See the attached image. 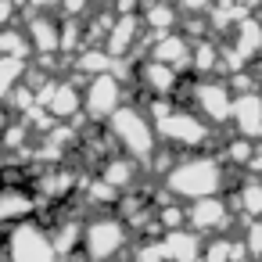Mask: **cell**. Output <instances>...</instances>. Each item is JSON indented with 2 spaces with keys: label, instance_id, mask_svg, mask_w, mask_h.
Returning a JSON list of instances; mask_svg holds the SVG:
<instances>
[{
  "label": "cell",
  "instance_id": "cell-1",
  "mask_svg": "<svg viewBox=\"0 0 262 262\" xmlns=\"http://www.w3.org/2000/svg\"><path fill=\"white\" fill-rule=\"evenodd\" d=\"M108 133L112 140L137 162H151L158 155V126L147 122V115L133 104H122L112 119H108Z\"/></svg>",
  "mask_w": 262,
  "mask_h": 262
},
{
  "label": "cell",
  "instance_id": "cell-2",
  "mask_svg": "<svg viewBox=\"0 0 262 262\" xmlns=\"http://www.w3.org/2000/svg\"><path fill=\"white\" fill-rule=\"evenodd\" d=\"M223 165L208 155L201 158H187L180 165H172L165 172V190H172L176 198H187V201H201L215 190H223Z\"/></svg>",
  "mask_w": 262,
  "mask_h": 262
},
{
  "label": "cell",
  "instance_id": "cell-3",
  "mask_svg": "<svg viewBox=\"0 0 262 262\" xmlns=\"http://www.w3.org/2000/svg\"><path fill=\"white\" fill-rule=\"evenodd\" d=\"M8 262H61L54 237L36 223H18L8 233Z\"/></svg>",
  "mask_w": 262,
  "mask_h": 262
},
{
  "label": "cell",
  "instance_id": "cell-4",
  "mask_svg": "<svg viewBox=\"0 0 262 262\" xmlns=\"http://www.w3.org/2000/svg\"><path fill=\"white\" fill-rule=\"evenodd\" d=\"M126 237H129V223L112 219V215H101V219L86 223L83 255H86L90 262H112V258H119V251L126 248Z\"/></svg>",
  "mask_w": 262,
  "mask_h": 262
},
{
  "label": "cell",
  "instance_id": "cell-5",
  "mask_svg": "<svg viewBox=\"0 0 262 262\" xmlns=\"http://www.w3.org/2000/svg\"><path fill=\"white\" fill-rule=\"evenodd\" d=\"M155 126H158V137H165L172 147H183V151H198L212 140V129H208L212 122L201 119L198 112H169Z\"/></svg>",
  "mask_w": 262,
  "mask_h": 262
},
{
  "label": "cell",
  "instance_id": "cell-6",
  "mask_svg": "<svg viewBox=\"0 0 262 262\" xmlns=\"http://www.w3.org/2000/svg\"><path fill=\"white\" fill-rule=\"evenodd\" d=\"M122 83L108 72V76H94L90 79V90L83 94V112L94 119V122H108L122 104Z\"/></svg>",
  "mask_w": 262,
  "mask_h": 262
},
{
  "label": "cell",
  "instance_id": "cell-7",
  "mask_svg": "<svg viewBox=\"0 0 262 262\" xmlns=\"http://www.w3.org/2000/svg\"><path fill=\"white\" fill-rule=\"evenodd\" d=\"M194 108L201 119H208L212 126L230 122L233 119V101H230V83H194Z\"/></svg>",
  "mask_w": 262,
  "mask_h": 262
},
{
  "label": "cell",
  "instance_id": "cell-8",
  "mask_svg": "<svg viewBox=\"0 0 262 262\" xmlns=\"http://www.w3.org/2000/svg\"><path fill=\"white\" fill-rule=\"evenodd\" d=\"M40 208V198H33L26 187H0V223H26Z\"/></svg>",
  "mask_w": 262,
  "mask_h": 262
},
{
  "label": "cell",
  "instance_id": "cell-9",
  "mask_svg": "<svg viewBox=\"0 0 262 262\" xmlns=\"http://www.w3.org/2000/svg\"><path fill=\"white\" fill-rule=\"evenodd\" d=\"M137 83H144V90L151 94V97H172L176 94V69L172 65H165V61H155V58H147L140 69H137Z\"/></svg>",
  "mask_w": 262,
  "mask_h": 262
},
{
  "label": "cell",
  "instance_id": "cell-10",
  "mask_svg": "<svg viewBox=\"0 0 262 262\" xmlns=\"http://www.w3.org/2000/svg\"><path fill=\"white\" fill-rule=\"evenodd\" d=\"M36 101H40L54 119H69V115H76V108H83V94H79L76 86H69V83H47V86L36 94Z\"/></svg>",
  "mask_w": 262,
  "mask_h": 262
},
{
  "label": "cell",
  "instance_id": "cell-11",
  "mask_svg": "<svg viewBox=\"0 0 262 262\" xmlns=\"http://www.w3.org/2000/svg\"><path fill=\"white\" fill-rule=\"evenodd\" d=\"M187 223H190L198 233H219V230L230 223V208H226V201H219V198H201V201H194V208L187 212Z\"/></svg>",
  "mask_w": 262,
  "mask_h": 262
},
{
  "label": "cell",
  "instance_id": "cell-12",
  "mask_svg": "<svg viewBox=\"0 0 262 262\" xmlns=\"http://www.w3.org/2000/svg\"><path fill=\"white\" fill-rule=\"evenodd\" d=\"M233 122L241 137H262V97L258 94H241V101L233 104Z\"/></svg>",
  "mask_w": 262,
  "mask_h": 262
},
{
  "label": "cell",
  "instance_id": "cell-13",
  "mask_svg": "<svg viewBox=\"0 0 262 262\" xmlns=\"http://www.w3.org/2000/svg\"><path fill=\"white\" fill-rule=\"evenodd\" d=\"M162 248H165L169 262H198L201 258V241L190 230H169L162 237Z\"/></svg>",
  "mask_w": 262,
  "mask_h": 262
},
{
  "label": "cell",
  "instance_id": "cell-14",
  "mask_svg": "<svg viewBox=\"0 0 262 262\" xmlns=\"http://www.w3.org/2000/svg\"><path fill=\"white\" fill-rule=\"evenodd\" d=\"M140 22H144V18H137V15H122L119 22H112L108 40H104V51H108L112 58L126 54V51L137 43V29H140Z\"/></svg>",
  "mask_w": 262,
  "mask_h": 262
},
{
  "label": "cell",
  "instance_id": "cell-15",
  "mask_svg": "<svg viewBox=\"0 0 262 262\" xmlns=\"http://www.w3.org/2000/svg\"><path fill=\"white\" fill-rule=\"evenodd\" d=\"M29 43H33V51H40L43 58L54 54V51L61 47V33H58L54 18H47V15L33 18V22H29Z\"/></svg>",
  "mask_w": 262,
  "mask_h": 262
},
{
  "label": "cell",
  "instance_id": "cell-16",
  "mask_svg": "<svg viewBox=\"0 0 262 262\" xmlns=\"http://www.w3.org/2000/svg\"><path fill=\"white\" fill-rule=\"evenodd\" d=\"M233 51H237V58H241L244 65H248V61H255V54L262 51V26H258V22H251V18H244V22L237 26Z\"/></svg>",
  "mask_w": 262,
  "mask_h": 262
},
{
  "label": "cell",
  "instance_id": "cell-17",
  "mask_svg": "<svg viewBox=\"0 0 262 262\" xmlns=\"http://www.w3.org/2000/svg\"><path fill=\"white\" fill-rule=\"evenodd\" d=\"M101 176L115 187V190H126L129 183H133V176H137V158H104V165H101Z\"/></svg>",
  "mask_w": 262,
  "mask_h": 262
},
{
  "label": "cell",
  "instance_id": "cell-18",
  "mask_svg": "<svg viewBox=\"0 0 262 262\" xmlns=\"http://www.w3.org/2000/svg\"><path fill=\"white\" fill-rule=\"evenodd\" d=\"M22 76H26V61H22V58H0V101L11 97V94L22 86V83H18Z\"/></svg>",
  "mask_w": 262,
  "mask_h": 262
},
{
  "label": "cell",
  "instance_id": "cell-19",
  "mask_svg": "<svg viewBox=\"0 0 262 262\" xmlns=\"http://www.w3.org/2000/svg\"><path fill=\"white\" fill-rule=\"evenodd\" d=\"M76 65H79V72H90V76H108V72L115 69V58H112L108 51L90 47V51H79Z\"/></svg>",
  "mask_w": 262,
  "mask_h": 262
},
{
  "label": "cell",
  "instance_id": "cell-20",
  "mask_svg": "<svg viewBox=\"0 0 262 262\" xmlns=\"http://www.w3.org/2000/svg\"><path fill=\"white\" fill-rule=\"evenodd\" d=\"M29 36H18L15 29H0V58H26L29 51Z\"/></svg>",
  "mask_w": 262,
  "mask_h": 262
},
{
  "label": "cell",
  "instance_id": "cell-21",
  "mask_svg": "<svg viewBox=\"0 0 262 262\" xmlns=\"http://www.w3.org/2000/svg\"><path fill=\"white\" fill-rule=\"evenodd\" d=\"M144 22L151 26V33H169L172 22H176V11H172L169 4H151V8L144 11Z\"/></svg>",
  "mask_w": 262,
  "mask_h": 262
},
{
  "label": "cell",
  "instance_id": "cell-22",
  "mask_svg": "<svg viewBox=\"0 0 262 262\" xmlns=\"http://www.w3.org/2000/svg\"><path fill=\"white\" fill-rule=\"evenodd\" d=\"M241 208L248 212V215H262V183H248L244 187V194H241Z\"/></svg>",
  "mask_w": 262,
  "mask_h": 262
},
{
  "label": "cell",
  "instance_id": "cell-23",
  "mask_svg": "<svg viewBox=\"0 0 262 262\" xmlns=\"http://www.w3.org/2000/svg\"><path fill=\"white\" fill-rule=\"evenodd\" d=\"M244 248L251 255H262V223H251L248 226V237H244Z\"/></svg>",
  "mask_w": 262,
  "mask_h": 262
},
{
  "label": "cell",
  "instance_id": "cell-24",
  "mask_svg": "<svg viewBox=\"0 0 262 262\" xmlns=\"http://www.w3.org/2000/svg\"><path fill=\"white\" fill-rule=\"evenodd\" d=\"M15 8H18V4H11V0H0V26H4V22L15 15Z\"/></svg>",
  "mask_w": 262,
  "mask_h": 262
},
{
  "label": "cell",
  "instance_id": "cell-25",
  "mask_svg": "<svg viewBox=\"0 0 262 262\" xmlns=\"http://www.w3.org/2000/svg\"><path fill=\"white\" fill-rule=\"evenodd\" d=\"M61 4H65V8H69L72 15H79V11L86 8V0H61Z\"/></svg>",
  "mask_w": 262,
  "mask_h": 262
},
{
  "label": "cell",
  "instance_id": "cell-26",
  "mask_svg": "<svg viewBox=\"0 0 262 262\" xmlns=\"http://www.w3.org/2000/svg\"><path fill=\"white\" fill-rule=\"evenodd\" d=\"M54 4H58V0H33V8H36V11H51Z\"/></svg>",
  "mask_w": 262,
  "mask_h": 262
}]
</instances>
